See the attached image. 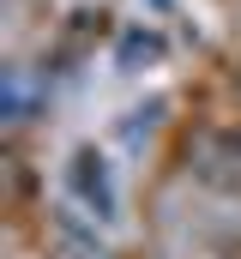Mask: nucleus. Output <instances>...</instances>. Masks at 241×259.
<instances>
[{
  "label": "nucleus",
  "instance_id": "nucleus-1",
  "mask_svg": "<svg viewBox=\"0 0 241 259\" xmlns=\"http://www.w3.org/2000/svg\"><path fill=\"white\" fill-rule=\"evenodd\" d=\"M66 187H72V199L91 211V217H120V193H115V169L91 151V145H78L72 157H66Z\"/></svg>",
  "mask_w": 241,
  "mask_h": 259
},
{
  "label": "nucleus",
  "instance_id": "nucleus-2",
  "mask_svg": "<svg viewBox=\"0 0 241 259\" xmlns=\"http://www.w3.org/2000/svg\"><path fill=\"white\" fill-rule=\"evenodd\" d=\"M157 61H163V36H157V30L139 24V30L120 36V49H115V66H120V72H145V66H157Z\"/></svg>",
  "mask_w": 241,
  "mask_h": 259
},
{
  "label": "nucleus",
  "instance_id": "nucleus-3",
  "mask_svg": "<svg viewBox=\"0 0 241 259\" xmlns=\"http://www.w3.org/2000/svg\"><path fill=\"white\" fill-rule=\"evenodd\" d=\"M157 115H163V103H139V109H127V121H120V139H127V145H145V139L157 133Z\"/></svg>",
  "mask_w": 241,
  "mask_h": 259
},
{
  "label": "nucleus",
  "instance_id": "nucleus-4",
  "mask_svg": "<svg viewBox=\"0 0 241 259\" xmlns=\"http://www.w3.org/2000/svg\"><path fill=\"white\" fill-rule=\"evenodd\" d=\"M30 109V91H24V72H6V121H24Z\"/></svg>",
  "mask_w": 241,
  "mask_h": 259
}]
</instances>
